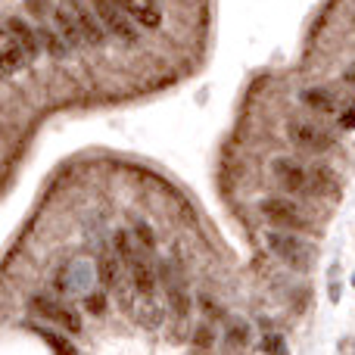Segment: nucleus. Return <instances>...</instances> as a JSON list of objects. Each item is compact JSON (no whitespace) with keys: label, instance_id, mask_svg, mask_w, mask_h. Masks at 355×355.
<instances>
[{"label":"nucleus","instance_id":"nucleus-1","mask_svg":"<svg viewBox=\"0 0 355 355\" xmlns=\"http://www.w3.org/2000/svg\"><path fill=\"white\" fill-rule=\"evenodd\" d=\"M265 243H268V250L275 252L287 268H293V271H312L315 268L318 252H315V246L309 243L306 237H300V234H293V231H268L265 234Z\"/></svg>","mask_w":355,"mask_h":355},{"label":"nucleus","instance_id":"nucleus-2","mask_svg":"<svg viewBox=\"0 0 355 355\" xmlns=\"http://www.w3.org/2000/svg\"><path fill=\"white\" fill-rule=\"evenodd\" d=\"M87 3H91V10L97 12V19L103 22V28L110 31V35H116L125 47H135V44L141 41V31H137V25L128 19V12L119 6V0H87Z\"/></svg>","mask_w":355,"mask_h":355},{"label":"nucleus","instance_id":"nucleus-3","mask_svg":"<svg viewBox=\"0 0 355 355\" xmlns=\"http://www.w3.org/2000/svg\"><path fill=\"white\" fill-rule=\"evenodd\" d=\"M159 284L166 290V300H168V309H172L175 321L184 324L190 318V293H187V281H184V271L178 268L175 262H159Z\"/></svg>","mask_w":355,"mask_h":355},{"label":"nucleus","instance_id":"nucleus-4","mask_svg":"<svg viewBox=\"0 0 355 355\" xmlns=\"http://www.w3.org/2000/svg\"><path fill=\"white\" fill-rule=\"evenodd\" d=\"M259 209H262V215L275 225V231H293L296 234V231H306L309 227L306 212H302L293 200H287V196H268V200L259 202Z\"/></svg>","mask_w":355,"mask_h":355},{"label":"nucleus","instance_id":"nucleus-5","mask_svg":"<svg viewBox=\"0 0 355 355\" xmlns=\"http://www.w3.org/2000/svg\"><path fill=\"white\" fill-rule=\"evenodd\" d=\"M287 137L296 147L309 150V153H327L334 147V137L327 135L321 125L309 122V119H290L287 122Z\"/></svg>","mask_w":355,"mask_h":355},{"label":"nucleus","instance_id":"nucleus-6","mask_svg":"<svg viewBox=\"0 0 355 355\" xmlns=\"http://www.w3.org/2000/svg\"><path fill=\"white\" fill-rule=\"evenodd\" d=\"M60 3L75 16V22H78L85 41L91 44V47H103V44H106V28H103V22L97 19V12L87 10L81 0H60Z\"/></svg>","mask_w":355,"mask_h":355},{"label":"nucleus","instance_id":"nucleus-7","mask_svg":"<svg viewBox=\"0 0 355 355\" xmlns=\"http://www.w3.org/2000/svg\"><path fill=\"white\" fill-rule=\"evenodd\" d=\"M271 175H275V181L281 184L287 193H302V190L309 187V168L302 166V162L290 159V156H277V159L271 162Z\"/></svg>","mask_w":355,"mask_h":355},{"label":"nucleus","instance_id":"nucleus-8","mask_svg":"<svg viewBox=\"0 0 355 355\" xmlns=\"http://www.w3.org/2000/svg\"><path fill=\"white\" fill-rule=\"evenodd\" d=\"M31 312L41 315V318L56 321L60 327H66V331H72V334H81V318L69 306H62L60 300H53V296H35V300H31Z\"/></svg>","mask_w":355,"mask_h":355},{"label":"nucleus","instance_id":"nucleus-9","mask_svg":"<svg viewBox=\"0 0 355 355\" xmlns=\"http://www.w3.org/2000/svg\"><path fill=\"white\" fill-rule=\"evenodd\" d=\"M28 66V56L19 47L16 35L6 25H0V75H16Z\"/></svg>","mask_w":355,"mask_h":355},{"label":"nucleus","instance_id":"nucleus-10","mask_svg":"<svg viewBox=\"0 0 355 355\" xmlns=\"http://www.w3.org/2000/svg\"><path fill=\"white\" fill-rule=\"evenodd\" d=\"M125 12H128L131 22L144 25V28H159L162 25V10L156 0H119Z\"/></svg>","mask_w":355,"mask_h":355},{"label":"nucleus","instance_id":"nucleus-11","mask_svg":"<svg viewBox=\"0 0 355 355\" xmlns=\"http://www.w3.org/2000/svg\"><path fill=\"white\" fill-rule=\"evenodd\" d=\"M50 25L62 35V41L69 44V50H81V44H87L85 35H81V28H78V22H75V16L62 3L53 6V12H50Z\"/></svg>","mask_w":355,"mask_h":355},{"label":"nucleus","instance_id":"nucleus-12","mask_svg":"<svg viewBox=\"0 0 355 355\" xmlns=\"http://www.w3.org/2000/svg\"><path fill=\"white\" fill-rule=\"evenodd\" d=\"M3 25L12 31V35H16L19 47L25 50V56H28V62H35V60H37V53H41V37H37V31H31V25L25 22V19H19V16L6 19Z\"/></svg>","mask_w":355,"mask_h":355},{"label":"nucleus","instance_id":"nucleus-13","mask_svg":"<svg viewBox=\"0 0 355 355\" xmlns=\"http://www.w3.org/2000/svg\"><path fill=\"white\" fill-rule=\"evenodd\" d=\"M37 37H41V47L47 50L53 60H66V56L72 53V50H69V44L62 41V35L50 22H37Z\"/></svg>","mask_w":355,"mask_h":355},{"label":"nucleus","instance_id":"nucleus-14","mask_svg":"<svg viewBox=\"0 0 355 355\" xmlns=\"http://www.w3.org/2000/svg\"><path fill=\"white\" fill-rule=\"evenodd\" d=\"M131 315H135L144 327L156 331V327L162 324V318H166V309H162V300H135V312Z\"/></svg>","mask_w":355,"mask_h":355},{"label":"nucleus","instance_id":"nucleus-15","mask_svg":"<svg viewBox=\"0 0 355 355\" xmlns=\"http://www.w3.org/2000/svg\"><path fill=\"white\" fill-rule=\"evenodd\" d=\"M309 193H315V196H337V190H340V184H337V178H334L331 168H312L309 172Z\"/></svg>","mask_w":355,"mask_h":355},{"label":"nucleus","instance_id":"nucleus-16","mask_svg":"<svg viewBox=\"0 0 355 355\" xmlns=\"http://www.w3.org/2000/svg\"><path fill=\"white\" fill-rule=\"evenodd\" d=\"M302 103L315 112H334L337 110V100H334V94L327 91V87H306V91H302Z\"/></svg>","mask_w":355,"mask_h":355},{"label":"nucleus","instance_id":"nucleus-17","mask_svg":"<svg viewBox=\"0 0 355 355\" xmlns=\"http://www.w3.org/2000/svg\"><path fill=\"white\" fill-rule=\"evenodd\" d=\"M131 234H135V240L141 243V250H147L150 256H153V252H156V231L150 227V221L147 218H135Z\"/></svg>","mask_w":355,"mask_h":355},{"label":"nucleus","instance_id":"nucleus-18","mask_svg":"<svg viewBox=\"0 0 355 355\" xmlns=\"http://www.w3.org/2000/svg\"><path fill=\"white\" fill-rule=\"evenodd\" d=\"M262 352L265 355H290L287 352V340L281 334H265L262 337Z\"/></svg>","mask_w":355,"mask_h":355},{"label":"nucleus","instance_id":"nucleus-19","mask_svg":"<svg viewBox=\"0 0 355 355\" xmlns=\"http://www.w3.org/2000/svg\"><path fill=\"white\" fill-rule=\"evenodd\" d=\"M37 334H41V337L47 340V343L53 346V349L60 352V355H78V352H75V346H72V343H66V340L56 337V334H53V331H47V327H37Z\"/></svg>","mask_w":355,"mask_h":355},{"label":"nucleus","instance_id":"nucleus-20","mask_svg":"<svg viewBox=\"0 0 355 355\" xmlns=\"http://www.w3.org/2000/svg\"><path fill=\"white\" fill-rule=\"evenodd\" d=\"M28 12L37 19V22H50V12H53V3L50 0H25Z\"/></svg>","mask_w":355,"mask_h":355},{"label":"nucleus","instance_id":"nucleus-21","mask_svg":"<svg viewBox=\"0 0 355 355\" xmlns=\"http://www.w3.org/2000/svg\"><path fill=\"white\" fill-rule=\"evenodd\" d=\"M246 337H250V331H246V324H240V321H234V324L227 327V343L231 346H246Z\"/></svg>","mask_w":355,"mask_h":355},{"label":"nucleus","instance_id":"nucleus-22","mask_svg":"<svg viewBox=\"0 0 355 355\" xmlns=\"http://www.w3.org/2000/svg\"><path fill=\"white\" fill-rule=\"evenodd\" d=\"M85 306H87V312H94V315H103V309H106V293H91L85 300Z\"/></svg>","mask_w":355,"mask_h":355},{"label":"nucleus","instance_id":"nucleus-23","mask_svg":"<svg viewBox=\"0 0 355 355\" xmlns=\"http://www.w3.org/2000/svg\"><path fill=\"white\" fill-rule=\"evenodd\" d=\"M340 125H343V128H349V131H355V106H349V110L340 116Z\"/></svg>","mask_w":355,"mask_h":355},{"label":"nucleus","instance_id":"nucleus-24","mask_svg":"<svg viewBox=\"0 0 355 355\" xmlns=\"http://www.w3.org/2000/svg\"><path fill=\"white\" fill-rule=\"evenodd\" d=\"M343 78H346V85H352V87H355V62H352L349 69H346V75H343Z\"/></svg>","mask_w":355,"mask_h":355},{"label":"nucleus","instance_id":"nucleus-25","mask_svg":"<svg viewBox=\"0 0 355 355\" xmlns=\"http://www.w3.org/2000/svg\"><path fill=\"white\" fill-rule=\"evenodd\" d=\"M340 352L343 355H352L355 349H352V340H343V346H340Z\"/></svg>","mask_w":355,"mask_h":355},{"label":"nucleus","instance_id":"nucleus-26","mask_svg":"<svg viewBox=\"0 0 355 355\" xmlns=\"http://www.w3.org/2000/svg\"><path fill=\"white\" fill-rule=\"evenodd\" d=\"M352 287H355V275H352Z\"/></svg>","mask_w":355,"mask_h":355}]
</instances>
